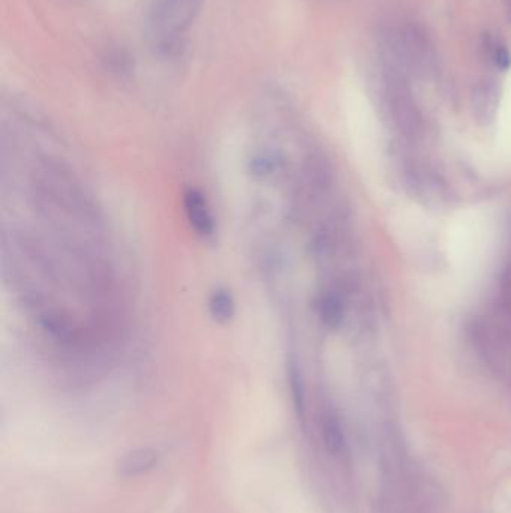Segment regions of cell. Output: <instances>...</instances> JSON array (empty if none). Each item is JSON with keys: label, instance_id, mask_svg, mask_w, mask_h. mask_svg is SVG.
I'll return each mask as SVG.
<instances>
[{"label": "cell", "instance_id": "8992f818", "mask_svg": "<svg viewBox=\"0 0 511 513\" xmlns=\"http://www.w3.org/2000/svg\"><path fill=\"white\" fill-rule=\"evenodd\" d=\"M498 87L494 82H483L475 86L473 92V107L477 121L487 123L494 119L498 105Z\"/></svg>", "mask_w": 511, "mask_h": 513}, {"label": "cell", "instance_id": "30bf717a", "mask_svg": "<svg viewBox=\"0 0 511 513\" xmlns=\"http://www.w3.org/2000/svg\"><path fill=\"white\" fill-rule=\"evenodd\" d=\"M505 14L508 23H511V0H505Z\"/></svg>", "mask_w": 511, "mask_h": 513}, {"label": "cell", "instance_id": "9c48e42d", "mask_svg": "<svg viewBox=\"0 0 511 513\" xmlns=\"http://www.w3.org/2000/svg\"><path fill=\"white\" fill-rule=\"evenodd\" d=\"M485 52L489 57V61L492 62L501 71H507L511 66V54L505 44L494 36H486L485 38Z\"/></svg>", "mask_w": 511, "mask_h": 513}, {"label": "cell", "instance_id": "3957f363", "mask_svg": "<svg viewBox=\"0 0 511 513\" xmlns=\"http://www.w3.org/2000/svg\"><path fill=\"white\" fill-rule=\"evenodd\" d=\"M285 167V160L281 151L273 147H260L255 149L248 160V171L255 181H272Z\"/></svg>", "mask_w": 511, "mask_h": 513}, {"label": "cell", "instance_id": "52a82bcc", "mask_svg": "<svg viewBox=\"0 0 511 513\" xmlns=\"http://www.w3.org/2000/svg\"><path fill=\"white\" fill-rule=\"evenodd\" d=\"M207 308L210 317L219 324H225L233 320L235 315V300L231 291L219 287L210 293Z\"/></svg>", "mask_w": 511, "mask_h": 513}, {"label": "cell", "instance_id": "6da1fadb", "mask_svg": "<svg viewBox=\"0 0 511 513\" xmlns=\"http://www.w3.org/2000/svg\"><path fill=\"white\" fill-rule=\"evenodd\" d=\"M201 5L203 0H155L147 18L153 43L165 50L175 45L198 15Z\"/></svg>", "mask_w": 511, "mask_h": 513}, {"label": "cell", "instance_id": "7a4b0ae2", "mask_svg": "<svg viewBox=\"0 0 511 513\" xmlns=\"http://www.w3.org/2000/svg\"><path fill=\"white\" fill-rule=\"evenodd\" d=\"M182 201L184 218L188 221L191 230L201 240L212 242L218 233V224H216L213 207L207 195L196 186H188L183 191Z\"/></svg>", "mask_w": 511, "mask_h": 513}, {"label": "cell", "instance_id": "277c9868", "mask_svg": "<svg viewBox=\"0 0 511 513\" xmlns=\"http://www.w3.org/2000/svg\"><path fill=\"white\" fill-rule=\"evenodd\" d=\"M156 462H158V453H156L153 449L149 447H141V449H135L119 461V466H117V473L122 477H135L140 476L143 473L152 470Z\"/></svg>", "mask_w": 511, "mask_h": 513}, {"label": "cell", "instance_id": "ba28073f", "mask_svg": "<svg viewBox=\"0 0 511 513\" xmlns=\"http://www.w3.org/2000/svg\"><path fill=\"white\" fill-rule=\"evenodd\" d=\"M322 440L326 449L331 455H338L345 446V437L340 427V422L333 413H326L322 418Z\"/></svg>", "mask_w": 511, "mask_h": 513}, {"label": "cell", "instance_id": "5b68a950", "mask_svg": "<svg viewBox=\"0 0 511 513\" xmlns=\"http://www.w3.org/2000/svg\"><path fill=\"white\" fill-rule=\"evenodd\" d=\"M317 314L321 323L329 329H338L343 321V303L335 290H322L315 302Z\"/></svg>", "mask_w": 511, "mask_h": 513}]
</instances>
